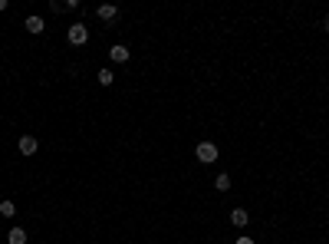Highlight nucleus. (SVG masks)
<instances>
[{"label": "nucleus", "instance_id": "nucleus-7", "mask_svg": "<svg viewBox=\"0 0 329 244\" xmlns=\"http://www.w3.org/2000/svg\"><path fill=\"white\" fill-rule=\"evenodd\" d=\"M230 221L237 224V228H244V224L250 221V214H247V211H244V208H234V211H230Z\"/></svg>", "mask_w": 329, "mask_h": 244}, {"label": "nucleus", "instance_id": "nucleus-1", "mask_svg": "<svg viewBox=\"0 0 329 244\" xmlns=\"http://www.w3.org/2000/svg\"><path fill=\"white\" fill-rule=\"evenodd\" d=\"M194 155H197V162L211 165V162H218V145H214V142H201L194 149Z\"/></svg>", "mask_w": 329, "mask_h": 244}, {"label": "nucleus", "instance_id": "nucleus-10", "mask_svg": "<svg viewBox=\"0 0 329 244\" xmlns=\"http://www.w3.org/2000/svg\"><path fill=\"white\" fill-rule=\"evenodd\" d=\"M214 185H218V191H227L230 188V175H218V182H214Z\"/></svg>", "mask_w": 329, "mask_h": 244}, {"label": "nucleus", "instance_id": "nucleus-11", "mask_svg": "<svg viewBox=\"0 0 329 244\" xmlns=\"http://www.w3.org/2000/svg\"><path fill=\"white\" fill-rule=\"evenodd\" d=\"M112 69H102V73H99V83H102V86H112Z\"/></svg>", "mask_w": 329, "mask_h": 244}, {"label": "nucleus", "instance_id": "nucleus-2", "mask_svg": "<svg viewBox=\"0 0 329 244\" xmlns=\"http://www.w3.org/2000/svg\"><path fill=\"white\" fill-rule=\"evenodd\" d=\"M86 40H89V27H86V23H73V27H69V43L82 46Z\"/></svg>", "mask_w": 329, "mask_h": 244}, {"label": "nucleus", "instance_id": "nucleus-13", "mask_svg": "<svg viewBox=\"0 0 329 244\" xmlns=\"http://www.w3.org/2000/svg\"><path fill=\"white\" fill-rule=\"evenodd\" d=\"M323 30H329V17H326V27H323Z\"/></svg>", "mask_w": 329, "mask_h": 244}, {"label": "nucleus", "instance_id": "nucleus-9", "mask_svg": "<svg viewBox=\"0 0 329 244\" xmlns=\"http://www.w3.org/2000/svg\"><path fill=\"white\" fill-rule=\"evenodd\" d=\"M0 214H3V218H13V214H17V208H13V201H10V198L0 201Z\"/></svg>", "mask_w": 329, "mask_h": 244}, {"label": "nucleus", "instance_id": "nucleus-4", "mask_svg": "<svg viewBox=\"0 0 329 244\" xmlns=\"http://www.w3.org/2000/svg\"><path fill=\"white\" fill-rule=\"evenodd\" d=\"M109 56H112V63H125V60H129V46L115 43V46L109 50Z\"/></svg>", "mask_w": 329, "mask_h": 244}, {"label": "nucleus", "instance_id": "nucleus-8", "mask_svg": "<svg viewBox=\"0 0 329 244\" xmlns=\"http://www.w3.org/2000/svg\"><path fill=\"white\" fill-rule=\"evenodd\" d=\"M7 241L10 244H27V231H23V228H13V231L7 234Z\"/></svg>", "mask_w": 329, "mask_h": 244}, {"label": "nucleus", "instance_id": "nucleus-3", "mask_svg": "<svg viewBox=\"0 0 329 244\" xmlns=\"http://www.w3.org/2000/svg\"><path fill=\"white\" fill-rule=\"evenodd\" d=\"M36 149H40V142H36L33 135H23L20 139V152L23 155H36Z\"/></svg>", "mask_w": 329, "mask_h": 244}, {"label": "nucleus", "instance_id": "nucleus-6", "mask_svg": "<svg viewBox=\"0 0 329 244\" xmlns=\"http://www.w3.org/2000/svg\"><path fill=\"white\" fill-rule=\"evenodd\" d=\"M23 27H27V30H30L33 36H36V33H43V30H46V27H43V20H40V17H27V23H23Z\"/></svg>", "mask_w": 329, "mask_h": 244}, {"label": "nucleus", "instance_id": "nucleus-5", "mask_svg": "<svg viewBox=\"0 0 329 244\" xmlns=\"http://www.w3.org/2000/svg\"><path fill=\"white\" fill-rule=\"evenodd\" d=\"M99 17H102V20H115V17H119V7H115V3H102V7H99Z\"/></svg>", "mask_w": 329, "mask_h": 244}, {"label": "nucleus", "instance_id": "nucleus-12", "mask_svg": "<svg viewBox=\"0 0 329 244\" xmlns=\"http://www.w3.org/2000/svg\"><path fill=\"white\" fill-rule=\"evenodd\" d=\"M237 244H253V241H250V238H237Z\"/></svg>", "mask_w": 329, "mask_h": 244}]
</instances>
